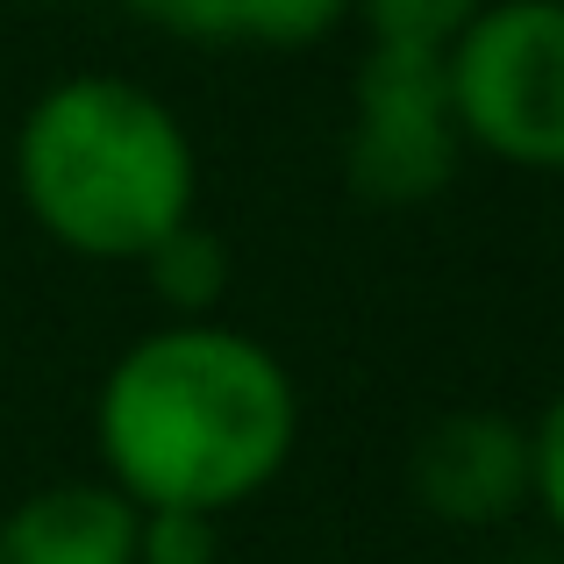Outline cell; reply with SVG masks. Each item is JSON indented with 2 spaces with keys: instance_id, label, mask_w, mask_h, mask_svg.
I'll return each instance as SVG.
<instances>
[{
  "instance_id": "cell-1",
  "label": "cell",
  "mask_w": 564,
  "mask_h": 564,
  "mask_svg": "<svg viewBox=\"0 0 564 564\" xmlns=\"http://www.w3.org/2000/svg\"><path fill=\"white\" fill-rule=\"evenodd\" d=\"M94 443L122 500L221 522L293 465L301 386L236 322H165L108 365Z\"/></svg>"
},
{
  "instance_id": "cell-5",
  "label": "cell",
  "mask_w": 564,
  "mask_h": 564,
  "mask_svg": "<svg viewBox=\"0 0 564 564\" xmlns=\"http://www.w3.org/2000/svg\"><path fill=\"white\" fill-rule=\"evenodd\" d=\"M408 494L443 529H500L529 508V422L500 408H457L414 436Z\"/></svg>"
},
{
  "instance_id": "cell-10",
  "label": "cell",
  "mask_w": 564,
  "mask_h": 564,
  "mask_svg": "<svg viewBox=\"0 0 564 564\" xmlns=\"http://www.w3.org/2000/svg\"><path fill=\"white\" fill-rule=\"evenodd\" d=\"M221 522L193 508H137V564H215Z\"/></svg>"
},
{
  "instance_id": "cell-8",
  "label": "cell",
  "mask_w": 564,
  "mask_h": 564,
  "mask_svg": "<svg viewBox=\"0 0 564 564\" xmlns=\"http://www.w3.org/2000/svg\"><path fill=\"white\" fill-rule=\"evenodd\" d=\"M486 0H350V22H365L372 43H408V51H451L471 29Z\"/></svg>"
},
{
  "instance_id": "cell-3",
  "label": "cell",
  "mask_w": 564,
  "mask_h": 564,
  "mask_svg": "<svg viewBox=\"0 0 564 564\" xmlns=\"http://www.w3.org/2000/svg\"><path fill=\"white\" fill-rule=\"evenodd\" d=\"M443 72L465 151L508 172H564V0H486Z\"/></svg>"
},
{
  "instance_id": "cell-6",
  "label": "cell",
  "mask_w": 564,
  "mask_h": 564,
  "mask_svg": "<svg viewBox=\"0 0 564 564\" xmlns=\"http://www.w3.org/2000/svg\"><path fill=\"white\" fill-rule=\"evenodd\" d=\"M0 564H137V500L108 479H57L0 514Z\"/></svg>"
},
{
  "instance_id": "cell-4",
  "label": "cell",
  "mask_w": 564,
  "mask_h": 564,
  "mask_svg": "<svg viewBox=\"0 0 564 564\" xmlns=\"http://www.w3.org/2000/svg\"><path fill=\"white\" fill-rule=\"evenodd\" d=\"M465 165V137L451 115V72L443 51L408 43H365L350 79V143L344 180L365 207H422Z\"/></svg>"
},
{
  "instance_id": "cell-7",
  "label": "cell",
  "mask_w": 564,
  "mask_h": 564,
  "mask_svg": "<svg viewBox=\"0 0 564 564\" xmlns=\"http://www.w3.org/2000/svg\"><path fill=\"white\" fill-rule=\"evenodd\" d=\"M137 272H143V286L172 307V322H215L221 293H229V243L193 215L186 229H172L165 243L137 264Z\"/></svg>"
},
{
  "instance_id": "cell-9",
  "label": "cell",
  "mask_w": 564,
  "mask_h": 564,
  "mask_svg": "<svg viewBox=\"0 0 564 564\" xmlns=\"http://www.w3.org/2000/svg\"><path fill=\"white\" fill-rule=\"evenodd\" d=\"M236 43L258 51H315L350 22V0H229Z\"/></svg>"
},
{
  "instance_id": "cell-11",
  "label": "cell",
  "mask_w": 564,
  "mask_h": 564,
  "mask_svg": "<svg viewBox=\"0 0 564 564\" xmlns=\"http://www.w3.org/2000/svg\"><path fill=\"white\" fill-rule=\"evenodd\" d=\"M529 508L564 536V386L529 422Z\"/></svg>"
},
{
  "instance_id": "cell-2",
  "label": "cell",
  "mask_w": 564,
  "mask_h": 564,
  "mask_svg": "<svg viewBox=\"0 0 564 564\" xmlns=\"http://www.w3.org/2000/svg\"><path fill=\"white\" fill-rule=\"evenodd\" d=\"M14 200L57 250L143 264L200 215V151L165 94L122 72H72L14 122Z\"/></svg>"
},
{
  "instance_id": "cell-12",
  "label": "cell",
  "mask_w": 564,
  "mask_h": 564,
  "mask_svg": "<svg viewBox=\"0 0 564 564\" xmlns=\"http://www.w3.org/2000/svg\"><path fill=\"white\" fill-rule=\"evenodd\" d=\"M143 29H165L180 43H236L229 0H122Z\"/></svg>"
}]
</instances>
